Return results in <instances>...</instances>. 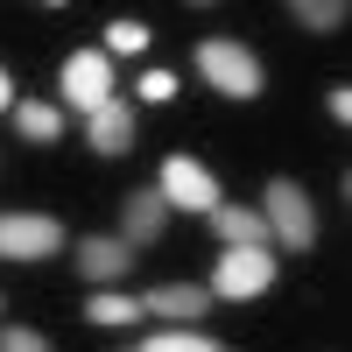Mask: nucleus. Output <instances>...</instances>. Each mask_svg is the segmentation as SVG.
Listing matches in <instances>:
<instances>
[{
  "label": "nucleus",
  "mask_w": 352,
  "mask_h": 352,
  "mask_svg": "<svg viewBox=\"0 0 352 352\" xmlns=\"http://www.w3.org/2000/svg\"><path fill=\"white\" fill-rule=\"evenodd\" d=\"M261 226H268V240H282V247H310V240H317V212H310L303 184L275 176L268 197H261Z\"/></svg>",
  "instance_id": "f257e3e1"
},
{
  "label": "nucleus",
  "mask_w": 352,
  "mask_h": 352,
  "mask_svg": "<svg viewBox=\"0 0 352 352\" xmlns=\"http://www.w3.org/2000/svg\"><path fill=\"white\" fill-rule=\"evenodd\" d=\"M268 282H275V261H268V247H226V254H219V275H212V296H226V303H247V296H261Z\"/></svg>",
  "instance_id": "f03ea898"
},
{
  "label": "nucleus",
  "mask_w": 352,
  "mask_h": 352,
  "mask_svg": "<svg viewBox=\"0 0 352 352\" xmlns=\"http://www.w3.org/2000/svg\"><path fill=\"white\" fill-rule=\"evenodd\" d=\"M197 71L212 78L226 99H254L261 92V64H254V50H240V43H197Z\"/></svg>",
  "instance_id": "7ed1b4c3"
},
{
  "label": "nucleus",
  "mask_w": 352,
  "mask_h": 352,
  "mask_svg": "<svg viewBox=\"0 0 352 352\" xmlns=\"http://www.w3.org/2000/svg\"><path fill=\"white\" fill-rule=\"evenodd\" d=\"M64 240V226L43 219V212H0V261H43L56 254Z\"/></svg>",
  "instance_id": "20e7f679"
},
{
  "label": "nucleus",
  "mask_w": 352,
  "mask_h": 352,
  "mask_svg": "<svg viewBox=\"0 0 352 352\" xmlns=\"http://www.w3.org/2000/svg\"><path fill=\"white\" fill-rule=\"evenodd\" d=\"M155 190H162V204H176V212H212V204H219V184L190 155H169L162 176H155Z\"/></svg>",
  "instance_id": "39448f33"
},
{
  "label": "nucleus",
  "mask_w": 352,
  "mask_h": 352,
  "mask_svg": "<svg viewBox=\"0 0 352 352\" xmlns=\"http://www.w3.org/2000/svg\"><path fill=\"white\" fill-rule=\"evenodd\" d=\"M64 99H71V106H85V113L113 106V64H106L99 50H78L71 64H64Z\"/></svg>",
  "instance_id": "423d86ee"
},
{
  "label": "nucleus",
  "mask_w": 352,
  "mask_h": 352,
  "mask_svg": "<svg viewBox=\"0 0 352 352\" xmlns=\"http://www.w3.org/2000/svg\"><path fill=\"white\" fill-rule=\"evenodd\" d=\"M141 310H155L162 324H197V317L212 310V289H197V282H169V289H155V296H141Z\"/></svg>",
  "instance_id": "0eeeda50"
},
{
  "label": "nucleus",
  "mask_w": 352,
  "mask_h": 352,
  "mask_svg": "<svg viewBox=\"0 0 352 352\" xmlns=\"http://www.w3.org/2000/svg\"><path fill=\"white\" fill-rule=\"evenodd\" d=\"M78 268H85V282H120L134 268V247L113 240V232H92V240L78 247Z\"/></svg>",
  "instance_id": "6e6552de"
},
{
  "label": "nucleus",
  "mask_w": 352,
  "mask_h": 352,
  "mask_svg": "<svg viewBox=\"0 0 352 352\" xmlns=\"http://www.w3.org/2000/svg\"><path fill=\"white\" fill-rule=\"evenodd\" d=\"M212 232L226 247H268V226H261V212H247V204H212Z\"/></svg>",
  "instance_id": "1a4fd4ad"
},
{
  "label": "nucleus",
  "mask_w": 352,
  "mask_h": 352,
  "mask_svg": "<svg viewBox=\"0 0 352 352\" xmlns=\"http://www.w3.org/2000/svg\"><path fill=\"white\" fill-rule=\"evenodd\" d=\"M120 219H127V247H141V240H155V232H162L169 204H162V190H134V197L120 204Z\"/></svg>",
  "instance_id": "9d476101"
},
{
  "label": "nucleus",
  "mask_w": 352,
  "mask_h": 352,
  "mask_svg": "<svg viewBox=\"0 0 352 352\" xmlns=\"http://www.w3.org/2000/svg\"><path fill=\"white\" fill-rule=\"evenodd\" d=\"M92 148L99 155H127L134 148V113L127 106H99L92 113Z\"/></svg>",
  "instance_id": "9b49d317"
},
{
  "label": "nucleus",
  "mask_w": 352,
  "mask_h": 352,
  "mask_svg": "<svg viewBox=\"0 0 352 352\" xmlns=\"http://www.w3.org/2000/svg\"><path fill=\"white\" fill-rule=\"evenodd\" d=\"M14 127H21L28 141H43V148L64 134V127H56V106H43V99H21V106H14Z\"/></svg>",
  "instance_id": "f8f14e48"
},
{
  "label": "nucleus",
  "mask_w": 352,
  "mask_h": 352,
  "mask_svg": "<svg viewBox=\"0 0 352 352\" xmlns=\"http://www.w3.org/2000/svg\"><path fill=\"white\" fill-rule=\"evenodd\" d=\"M289 14H296L303 28H317V36H331V28H345V0H296V8H289Z\"/></svg>",
  "instance_id": "ddd939ff"
},
{
  "label": "nucleus",
  "mask_w": 352,
  "mask_h": 352,
  "mask_svg": "<svg viewBox=\"0 0 352 352\" xmlns=\"http://www.w3.org/2000/svg\"><path fill=\"white\" fill-rule=\"evenodd\" d=\"M134 310H141L134 296H92V303H85V317H92V324H127Z\"/></svg>",
  "instance_id": "4468645a"
},
{
  "label": "nucleus",
  "mask_w": 352,
  "mask_h": 352,
  "mask_svg": "<svg viewBox=\"0 0 352 352\" xmlns=\"http://www.w3.org/2000/svg\"><path fill=\"white\" fill-rule=\"evenodd\" d=\"M141 352H219V345L204 338V331H162V338H148Z\"/></svg>",
  "instance_id": "2eb2a0df"
},
{
  "label": "nucleus",
  "mask_w": 352,
  "mask_h": 352,
  "mask_svg": "<svg viewBox=\"0 0 352 352\" xmlns=\"http://www.w3.org/2000/svg\"><path fill=\"white\" fill-rule=\"evenodd\" d=\"M0 352H50V338L28 331V324H8V331H0Z\"/></svg>",
  "instance_id": "dca6fc26"
},
{
  "label": "nucleus",
  "mask_w": 352,
  "mask_h": 352,
  "mask_svg": "<svg viewBox=\"0 0 352 352\" xmlns=\"http://www.w3.org/2000/svg\"><path fill=\"white\" fill-rule=\"evenodd\" d=\"M113 50H120V56L148 50V28H141V21H113Z\"/></svg>",
  "instance_id": "f3484780"
},
{
  "label": "nucleus",
  "mask_w": 352,
  "mask_h": 352,
  "mask_svg": "<svg viewBox=\"0 0 352 352\" xmlns=\"http://www.w3.org/2000/svg\"><path fill=\"white\" fill-rule=\"evenodd\" d=\"M141 99H176V71H148L141 78Z\"/></svg>",
  "instance_id": "a211bd4d"
},
{
  "label": "nucleus",
  "mask_w": 352,
  "mask_h": 352,
  "mask_svg": "<svg viewBox=\"0 0 352 352\" xmlns=\"http://www.w3.org/2000/svg\"><path fill=\"white\" fill-rule=\"evenodd\" d=\"M0 106H14V78L8 71H0Z\"/></svg>",
  "instance_id": "6ab92c4d"
},
{
  "label": "nucleus",
  "mask_w": 352,
  "mask_h": 352,
  "mask_svg": "<svg viewBox=\"0 0 352 352\" xmlns=\"http://www.w3.org/2000/svg\"><path fill=\"white\" fill-rule=\"evenodd\" d=\"M127 352H141V345H127Z\"/></svg>",
  "instance_id": "aec40b11"
}]
</instances>
